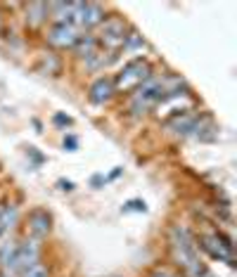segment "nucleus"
Masks as SVG:
<instances>
[{"label": "nucleus", "mask_w": 237, "mask_h": 277, "mask_svg": "<svg viewBox=\"0 0 237 277\" xmlns=\"http://www.w3.org/2000/svg\"><path fill=\"white\" fill-rule=\"evenodd\" d=\"M24 230H26V237H34V240L43 242L46 237H50L52 232V216L48 208L43 206H34L26 216H24Z\"/></svg>", "instance_id": "1a4fd4ad"}, {"label": "nucleus", "mask_w": 237, "mask_h": 277, "mask_svg": "<svg viewBox=\"0 0 237 277\" xmlns=\"http://www.w3.org/2000/svg\"><path fill=\"white\" fill-rule=\"evenodd\" d=\"M114 60H116L114 54L104 52V50H98L92 57H88L86 62H81V66H83V72H88V74H100V72H104L107 66H112Z\"/></svg>", "instance_id": "f3484780"}, {"label": "nucleus", "mask_w": 237, "mask_h": 277, "mask_svg": "<svg viewBox=\"0 0 237 277\" xmlns=\"http://www.w3.org/2000/svg\"><path fill=\"white\" fill-rule=\"evenodd\" d=\"M86 98H88L90 104H98V107L110 104L112 100L116 98V90H114V80H112V76H98V78H92L90 86H88Z\"/></svg>", "instance_id": "9b49d317"}, {"label": "nucleus", "mask_w": 237, "mask_h": 277, "mask_svg": "<svg viewBox=\"0 0 237 277\" xmlns=\"http://www.w3.org/2000/svg\"><path fill=\"white\" fill-rule=\"evenodd\" d=\"M57 185H60V190H62V192H72V190H74V182H69V180H60Z\"/></svg>", "instance_id": "a878e982"}, {"label": "nucleus", "mask_w": 237, "mask_h": 277, "mask_svg": "<svg viewBox=\"0 0 237 277\" xmlns=\"http://www.w3.org/2000/svg\"><path fill=\"white\" fill-rule=\"evenodd\" d=\"M72 2H48V24H69Z\"/></svg>", "instance_id": "a211bd4d"}, {"label": "nucleus", "mask_w": 237, "mask_h": 277, "mask_svg": "<svg viewBox=\"0 0 237 277\" xmlns=\"http://www.w3.org/2000/svg\"><path fill=\"white\" fill-rule=\"evenodd\" d=\"M43 43L48 50H55V52H72V48L76 45V40L81 38L83 31L74 26V24H48L43 31Z\"/></svg>", "instance_id": "6e6552de"}, {"label": "nucleus", "mask_w": 237, "mask_h": 277, "mask_svg": "<svg viewBox=\"0 0 237 277\" xmlns=\"http://www.w3.org/2000/svg\"><path fill=\"white\" fill-rule=\"evenodd\" d=\"M147 48L145 43V38H142V34L138 31V28H130L128 31V36H126V43H124V48L118 50V54H133L136 52V57H142V50Z\"/></svg>", "instance_id": "6ab92c4d"}, {"label": "nucleus", "mask_w": 237, "mask_h": 277, "mask_svg": "<svg viewBox=\"0 0 237 277\" xmlns=\"http://www.w3.org/2000/svg\"><path fill=\"white\" fill-rule=\"evenodd\" d=\"M2 22H5V14H2V5H0V28H2Z\"/></svg>", "instance_id": "bb28decb"}, {"label": "nucleus", "mask_w": 237, "mask_h": 277, "mask_svg": "<svg viewBox=\"0 0 237 277\" xmlns=\"http://www.w3.org/2000/svg\"><path fill=\"white\" fill-rule=\"evenodd\" d=\"M197 240V249L206 251L211 258L223 260L228 266H235V246H232V240L226 237L220 230H204V232L194 234Z\"/></svg>", "instance_id": "39448f33"}, {"label": "nucleus", "mask_w": 237, "mask_h": 277, "mask_svg": "<svg viewBox=\"0 0 237 277\" xmlns=\"http://www.w3.org/2000/svg\"><path fill=\"white\" fill-rule=\"evenodd\" d=\"M147 277H182V275L176 268H171V266L159 263V266H154V268L150 270V275H147Z\"/></svg>", "instance_id": "412c9836"}, {"label": "nucleus", "mask_w": 237, "mask_h": 277, "mask_svg": "<svg viewBox=\"0 0 237 277\" xmlns=\"http://www.w3.org/2000/svg\"><path fill=\"white\" fill-rule=\"evenodd\" d=\"M130 28L133 26H130L121 14L110 12V14L104 17V22H102L92 34H95V40H98V45H100V50H104V52H110V54L116 57L118 50H121L124 43H126V36H128Z\"/></svg>", "instance_id": "20e7f679"}, {"label": "nucleus", "mask_w": 237, "mask_h": 277, "mask_svg": "<svg viewBox=\"0 0 237 277\" xmlns=\"http://www.w3.org/2000/svg\"><path fill=\"white\" fill-rule=\"evenodd\" d=\"M40 260H43V242L26 237V234L17 237V275L24 268L40 263Z\"/></svg>", "instance_id": "9d476101"}, {"label": "nucleus", "mask_w": 237, "mask_h": 277, "mask_svg": "<svg viewBox=\"0 0 237 277\" xmlns=\"http://www.w3.org/2000/svg\"><path fill=\"white\" fill-rule=\"evenodd\" d=\"M152 74H154V64L150 62L147 57L128 60V62L112 76L116 95H130V92H133L136 88H140Z\"/></svg>", "instance_id": "7ed1b4c3"}, {"label": "nucleus", "mask_w": 237, "mask_h": 277, "mask_svg": "<svg viewBox=\"0 0 237 277\" xmlns=\"http://www.w3.org/2000/svg\"><path fill=\"white\" fill-rule=\"evenodd\" d=\"M55 124H57V126H64V128H66V126H72V118L64 116V114H55Z\"/></svg>", "instance_id": "b1692460"}, {"label": "nucleus", "mask_w": 237, "mask_h": 277, "mask_svg": "<svg viewBox=\"0 0 237 277\" xmlns=\"http://www.w3.org/2000/svg\"><path fill=\"white\" fill-rule=\"evenodd\" d=\"M34 66H36L40 74H46V76H52V78H57V76L64 72V60H62V54H60V52L43 48V50H38V52H36Z\"/></svg>", "instance_id": "4468645a"}, {"label": "nucleus", "mask_w": 237, "mask_h": 277, "mask_svg": "<svg viewBox=\"0 0 237 277\" xmlns=\"http://www.w3.org/2000/svg\"><path fill=\"white\" fill-rule=\"evenodd\" d=\"M168 260L182 277H214L209 266L202 260L197 240L188 225L174 223L168 228Z\"/></svg>", "instance_id": "f257e3e1"}, {"label": "nucleus", "mask_w": 237, "mask_h": 277, "mask_svg": "<svg viewBox=\"0 0 237 277\" xmlns=\"http://www.w3.org/2000/svg\"><path fill=\"white\" fill-rule=\"evenodd\" d=\"M124 211H138V214H145L147 206H145V202H140V199H130V202L124 204Z\"/></svg>", "instance_id": "4be33fe9"}, {"label": "nucleus", "mask_w": 237, "mask_h": 277, "mask_svg": "<svg viewBox=\"0 0 237 277\" xmlns=\"http://www.w3.org/2000/svg\"><path fill=\"white\" fill-rule=\"evenodd\" d=\"M17 225H19L17 202H0V232H2V237L14 232Z\"/></svg>", "instance_id": "2eb2a0df"}, {"label": "nucleus", "mask_w": 237, "mask_h": 277, "mask_svg": "<svg viewBox=\"0 0 237 277\" xmlns=\"http://www.w3.org/2000/svg\"><path fill=\"white\" fill-rule=\"evenodd\" d=\"M19 277H52V272H50V266L46 260H40V263H34V266L24 268L19 272Z\"/></svg>", "instance_id": "aec40b11"}, {"label": "nucleus", "mask_w": 237, "mask_h": 277, "mask_svg": "<svg viewBox=\"0 0 237 277\" xmlns=\"http://www.w3.org/2000/svg\"><path fill=\"white\" fill-rule=\"evenodd\" d=\"M164 100V83H162V74H152L150 78L136 88L130 95H126V112L130 116H147L152 114V109Z\"/></svg>", "instance_id": "f03ea898"}, {"label": "nucleus", "mask_w": 237, "mask_h": 277, "mask_svg": "<svg viewBox=\"0 0 237 277\" xmlns=\"http://www.w3.org/2000/svg\"><path fill=\"white\" fill-rule=\"evenodd\" d=\"M200 109H194V112H185V114H178V116L168 118V121H164L166 126V133H171L174 138H192V133H194V126H197V121H200Z\"/></svg>", "instance_id": "f8f14e48"}, {"label": "nucleus", "mask_w": 237, "mask_h": 277, "mask_svg": "<svg viewBox=\"0 0 237 277\" xmlns=\"http://www.w3.org/2000/svg\"><path fill=\"white\" fill-rule=\"evenodd\" d=\"M22 19L24 26L34 34H40L48 26V2H26L22 5Z\"/></svg>", "instance_id": "ddd939ff"}, {"label": "nucleus", "mask_w": 237, "mask_h": 277, "mask_svg": "<svg viewBox=\"0 0 237 277\" xmlns=\"http://www.w3.org/2000/svg\"><path fill=\"white\" fill-rule=\"evenodd\" d=\"M107 14H110V10L98 2H72V22L69 24H74L83 34H92L104 22Z\"/></svg>", "instance_id": "423d86ee"}, {"label": "nucleus", "mask_w": 237, "mask_h": 277, "mask_svg": "<svg viewBox=\"0 0 237 277\" xmlns=\"http://www.w3.org/2000/svg\"><path fill=\"white\" fill-rule=\"evenodd\" d=\"M98 50H100V45L95 40V34H81V38H78L76 45L72 48V54H74V60L81 64V62H86L88 57H92Z\"/></svg>", "instance_id": "dca6fc26"}, {"label": "nucleus", "mask_w": 237, "mask_h": 277, "mask_svg": "<svg viewBox=\"0 0 237 277\" xmlns=\"http://www.w3.org/2000/svg\"><path fill=\"white\" fill-rule=\"evenodd\" d=\"M76 147H78V140H76L74 135H64V150H69V152H76Z\"/></svg>", "instance_id": "5701e85b"}, {"label": "nucleus", "mask_w": 237, "mask_h": 277, "mask_svg": "<svg viewBox=\"0 0 237 277\" xmlns=\"http://www.w3.org/2000/svg\"><path fill=\"white\" fill-rule=\"evenodd\" d=\"M197 109V98L192 95V90H182V92H174V95H166L154 109H152V116L156 121H168V118L185 114V112H194Z\"/></svg>", "instance_id": "0eeeda50"}, {"label": "nucleus", "mask_w": 237, "mask_h": 277, "mask_svg": "<svg viewBox=\"0 0 237 277\" xmlns=\"http://www.w3.org/2000/svg\"><path fill=\"white\" fill-rule=\"evenodd\" d=\"M26 154H28V156H31L34 161H36V164H43V156L36 152V147H28V152H26Z\"/></svg>", "instance_id": "393cba45"}]
</instances>
